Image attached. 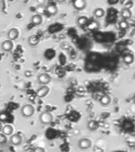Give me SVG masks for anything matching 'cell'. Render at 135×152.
Returning a JSON list of instances; mask_svg holds the SVG:
<instances>
[{
	"instance_id": "6da1fadb",
	"label": "cell",
	"mask_w": 135,
	"mask_h": 152,
	"mask_svg": "<svg viewBox=\"0 0 135 152\" xmlns=\"http://www.w3.org/2000/svg\"><path fill=\"white\" fill-rule=\"evenodd\" d=\"M53 116L49 111H44L41 112V114L39 115V121L41 124H44V125L51 124L53 122Z\"/></svg>"
},
{
	"instance_id": "7a4b0ae2",
	"label": "cell",
	"mask_w": 135,
	"mask_h": 152,
	"mask_svg": "<svg viewBox=\"0 0 135 152\" xmlns=\"http://www.w3.org/2000/svg\"><path fill=\"white\" fill-rule=\"evenodd\" d=\"M35 113V108L32 104H24L20 109V114L24 118H30Z\"/></svg>"
},
{
	"instance_id": "3957f363",
	"label": "cell",
	"mask_w": 135,
	"mask_h": 152,
	"mask_svg": "<svg viewBox=\"0 0 135 152\" xmlns=\"http://www.w3.org/2000/svg\"><path fill=\"white\" fill-rule=\"evenodd\" d=\"M52 77L51 76L46 73H42L37 76V82L41 86H48L51 82Z\"/></svg>"
},
{
	"instance_id": "277c9868",
	"label": "cell",
	"mask_w": 135,
	"mask_h": 152,
	"mask_svg": "<svg viewBox=\"0 0 135 152\" xmlns=\"http://www.w3.org/2000/svg\"><path fill=\"white\" fill-rule=\"evenodd\" d=\"M92 142L89 138H83L78 141V147H79V149L83 150V151L90 149L92 147Z\"/></svg>"
},
{
	"instance_id": "5b68a950",
	"label": "cell",
	"mask_w": 135,
	"mask_h": 152,
	"mask_svg": "<svg viewBox=\"0 0 135 152\" xmlns=\"http://www.w3.org/2000/svg\"><path fill=\"white\" fill-rule=\"evenodd\" d=\"M49 91H50V89L48 86H41L37 90V96L40 98H45L49 94Z\"/></svg>"
},
{
	"instance_id": "8992f818",
	"label": "cell",
	"mask_w": 135,
	"mask_h": 152,
	"mask_svg": "<svg viewBox=\"0 0 135 152\" xmlns=\"http://www.w3.org/2000/svg\"><path fill=\"white\" fill-rule=\"evenodd\" d=\"M13 46H14L13 41H11L9 39H7V40H5V41L2 42V44H1V49H2V51H6V52H9V51H11L13 49Z\"/></svg>"
},
{
	"instance_id": "52a82bcc",
	"label": "cell",
	"mask_w": 135,
	"mask_h": 152,
	"mask_svg": "<svg viewBox=\"0 0 135 152\" xmlns=\"http://www.w3.org/2000/svg\"><path fill=\"white\" fill-rule=\"evenodd\" d=\"M22 141H23V138L19 134H12L10 138V142L14 146H19L22 143Z\"/></svg>"
},
{
	"instance_id": "ba28073f",
	"label": "cell",
	"mask_w": 135,
	"mask_h": 152,
	"mask_svg": "<svg viewBox=\"0 0 135 152\" xmlns=\"http://www.w3.org/2000/svg\"><path fill=\"white\" fill-rule=\"evenodd\" d=\"M73 7L78 11H82L86 8L87 7V1L86 0H74Z\"/></svg>"
},
{
	"instance_id": "9c48e42d",
	"label": "cell",
	"mask_w": 135,
	"mask_h": 152,
	"mask_svg": "<svg viewBox=\"0 0 135 152\" xmlns=\"http://www.w3.org/2000/svg\"><path fill=\"white\" fill-rule=\"evenodd\" d=\"M19 30L16 29V28H12L11 29L8 33H7V37L8 39L11 41H15V40H17L18 37H19Z\"/></svg>"
},
{
	"instance_id": "30bf717a",
	"label": "cell",
	"mask_w": 135,
	"mask_h": 152,
	"mask_svg": "<svg viewBox=\"0 0 135 152\" xmlns=\"http://www.w3.org/2000/svg\"><path fill=\"white\" fill-rule=\"evenodd\" d=\"M99 102H100V104L102 107H107L111 103L112 98H111L110 95H108V94H104V95H103L100 98V101Z\"/></svg>"
},
{
	"instance_id": "8fae6325",
	"label": "cell",
	"mask_w": 135,
	"mask_h": 152,
	"mask_svg": "<svg viewBox=\"0 0 135 152\" xmlns=\"http://www.w3.org/2000/svg\"><path fill=\"white\" fill-rule=\"evenodd\" d=\"M134 61V56L131 53H126L123 56V62L126 65H131Z\"/></svg>"
},
{
	"instance_id": "7c38bea8",
	"label": "cell",
	"mask_w": 135,
	"mask_h": 152,
	"mask_svg": "<svg viewBox=\"0 0 135 152\" xmlns=\"http://www.w3.org/2000/svg\"><path fill=\"white\" fill-rule=\"evenodd\" d=\"M121 16L122 17V20H128L132 17V12H131L130 9H128V8H122L121 12Z\"/></svg>"
},
{
	"instance_id": "4fadbf2b",
	"label": "cell",
	"mask_w": 135,
	"mask_h": 152,
	"mask_svg": "<svg viewBox=\"0 0 135 152\" xmlns=\"http://www.w3.org/2000/svg\"><path fill=\"white\" fill-rule=\"evenodd\" d=\"M13 131H14V129H13L12 125H11V124H5L4 126H3L2 132L6 136H11L13 134Z\"/></svg>"
},
{
	"instance_id": "5bb4252c",
	"label": "cell",
	"mask_w": 135,
	"mask_h": 152,
	"mask_svg": "<svg viewBox=\"0 0 135 152\" xmlns=\"http://www.w3.org/2000/svg\"><path fill=\"white\" fill-rule=\"evenodd\" d=\"M45 11L48 13L49 14L50 16H55L57 13V7L56 5L54 4H48L45 7Z\"/></svg>"
},
{
	"instance_id": "9a60e30c",
	"label": "cell",
	"mask_w": 135,
	"mask_h": 152,
	"mask_svg": "<svg viewBox=\"0 0 135 152\" xmlns=\"http://www.w3.org/2000/svg\"><path fill=\"white\" fill-rule=\"evenodd\" d=\"M31 22L34 25H40V24H41L42 22H43V18H42L41 15H39V14L33 15V16H32V19H31Z\"/></svg>"
},
{
	"instance_id": "2e32d148",
	"label": "cell",
	"mask_w": 135,
	"mask_h": 152,
	"mask_svg": "<svg viewBox=\"0 0 135 152\" xmlns=\"http://www.w3.org/2000/svg\"><path fill=\"white\" fill-rule=\"evenodd\" d=\"M39 37L37 35H31L28 39V45L31 46H37L39 44Z\"/></svg>"
},
{
	"instance_id": "e0dca14e",
	"label": "cell",
	"mask_w": 135,
	"mask_h": 152,
	"mask_svg": "<svg viewBox=\"0 0 135 152\" xmlns=\"http://www.w3.org/2000/svg\"><path fill=\"white\" fill-rule=\"evenodd\" d=\"M87 127L90 131H96V130H97L99 124L96 120H89L87 124Z\"/></svg>"
},
{
	"instance_id": "ac0fdd59",
	"label": "cell",
	"mask_w": 135,
	"mask_h": 152,
	"mask_svg": "<svg viewBox=\"0 0 135 152\" xmlns=\"http://www.w3.org/2000/svg\"><path fill=\"white\" fill-rule=\"evenodd\" d=\"M88 22V19L87 16H79L77 19V20H76V23L77 24L79 25V26H84L85 24H87Z\"/></svg>"
},
{
	"instance_id": "d6986e66",
	"label": "cell",
	"mask_w": 135,
	"mask_h": 152,
	"mask_svg": "<svg viewBox=\"0 0 135 152\" xmlns=\"http://www.w3.org/2000/svg\"><path fill=\"white\" fill-rule=\"evenodd\" d=\"M118 27L121 30H127L130 28V24L128 22V20H121L118 22Z\"/></svg>"
},
{
	"instance_id": "ffe728a7",
	"label": "cell",
	"mask_w": 135,
	"mask_h": 152,
	"mask_svg": "<svg viewBox=\"0 0 135 152\" xmlns=\"http://www.w3.org/2000/svg\"><path fill=\"white\" fill-rule=\"evenodd\" d=\"M93 14L94 16L96 17H97V18H102L103 16H104V14H105V12H104V10L103 9L102 7H97V8L94 10Z\"/></svg>"
},
{
	"instance_id": "44dd1931",
	"label": "cell",
	"mask_w": 135,
	"mask_h": 152,
	"mask_svg": "<svg viewBox=\"0 0 135 152\" xmlns=\"http://www.w3.org/2000/svg\"><path fill=\"white\" fill-rule=\"evenodd\" d=\"M36 11H37V12L39 15H41V14H43L45 12V7H44L42 4H40L39 6L37 7Z\"/></svg>"
},
{
	"instance_id": "7402d4cb",
	"label": "cell",
	"mask_w": 135,
	"mask_h": 152,
	"mask_svg": "<svg viewBox=\"0 0 135 152\" xmlns=\"http://www.w3.org/2000/svg\"><path fill=\"white\" fill-rule=\"evenodd\" d=\"M7 142V138L3 133H0V145H3Z\"/></svg>"
},
{
	"instance_id": "603a6c76",
	"label": "cell",
	"mask_w": 135,
	"mask_h": 152,
	"mask_svg": "<svg viewBox=\"0 0 135 152\" xmlns=\"http://www.w3.org/2000/svg\"><path fill=\"white\" fill-rule=\"evenodd\" d=\"M8 119V115L6 112H0V122H5Z\"/></svg>"
},
{
	"instance_id": "cb8c5ba5",
	"label": "cell",
	"mask_w": 135,
	"mask_h": 152,
	"mask_svg": "<svg viewBox=\"0 0 135 152\" xmlns=\"http://www.w3.org/2000/svg\"><path fill=\"white\" fill-rule=\"evenodd\" d=\"M99 27V24L96 22V21H93V22H92V23L89 24L88 28L90 29H97Z\"/></svg>"
},
{
	"instance_id": "d4e9b609",
	"label": "cell",
	"mask_w": 135,
	"mask_h": 152,
	"mask_svg": "<svg viewBox=\"0 0 135 152\" xmlns=\"http://www.w3.org/2000/svg\"><path fill=\"white\" fill-rule=\"evenodd\" d=\"M33 152H45V149H44V148L37 147L34 149Z\"/></svg>"
},
{
	"instance_id": "484cf974",
	"label": "cell",
	"mask_w": 135,
	"mask_h": 152,
	"mask_svg": "<svg viewBox=\"0 0 135 152\" xmlns=\"http://www.w3.org/2000/svg\"><path fill=\"white\" fill-rule=\"evenodd\" d=\"M32 72L30 71V70H27L25 73H24V76L26 77H32Z\"/></svg>"
},
{
	"instance_id": "4316f807",
	"label": "cell",
	"mask_w": 135,
	"mask_h": 152,
	"mask_svg": "<svg viewBox=\"0 0 135 152\" xmlns=\"http://www.w3.org/2000/svg\"><path fill=\"white\" fill-rule=\"evenodd\" d=\"M57 3H64L66 0H55Z\"/></svg>"
},
{
	"instance_id": "83f0119b",
	"label": "cell",
	"mask_w": 135,
	"mask_h": 152,
	"mask_svg": "<svg viewBox=\"0 0 135 152\" xmlns=\"http://www.w3.org/2000/svg\"><path fill=\"white\" fill-rule=\"evenodd\" d=\"M2 129H3V124L2 122H0V133L2 132Z\"/></svg>"
}]
</instances>
